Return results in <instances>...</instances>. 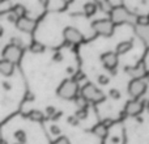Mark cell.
<instances>
[{
  "mask_svg": "<svg viewBox=\"0 0 149 144\" xmlns=\"http://www.w3.org/2000/svg\"><path fill=\"white\" fill-rule=\"evenodd\" d=\"M79 82L74 81L73 79H67L58 87L56 93L63 100H74L79 94Z\"/></svg>",
  "mask_w": 149,
  "mask_h": 144,
  "instance_id": "cell-1",
  "label": "cell"
},
{
  "mask_svg": "<svg viewBox=\"0 0 149 144\" xmlns=\"http://www.w3.org/2000/svg\"><path fill=\"white\" fill-rule=\"evenodd\" d=\"M80 93H81V97L84 98L86 102H93V103H98L102 102L105 100V94L101 89H98L94 84L92 82H88L84 87L80 89Z\"/></svg>",
  "mask_w": 149,
  "mask_h": 144,
  "instance_id": "cell-2",
  "label": "cell"
},
{
  "mask_svg": "<svg viewBox=\"0 0 149 144\" xmlns=\"http://www.w3.org/2000/svg\"><path fill=\"white\" fill-rule=\"evenodd\" d=\"M92 28L98 36H103V37H110L114 33V22L110 18H100V20L93 21Z\"/></svg>",
  "mask_w": 149,
  "mask_h": 144,
  "instance_id": "cell-3",
  "label": "cell"
},
{
  "mask_svg": "<svg viewBox=\"0 0 149 144\" xmlns=\"http://www.w3.org/2000/svg\"><path fill=\"white\" fill-rule=\"evenodd\" d=\"M110 20L115 24H123V22H131L134 21V16L128 12L124 7H115L110 10Z\"/></svg>",
  "mask_w": 149,
  "mask_h": 144,
  "instance_id": "cell-4",
  "label": "cell"
},
{
  "mask_svg": "<svg viewBox=\"0 0 149 144\" xmlns=\"http://www.w3.org/2000/svg\"><path fill=\"white\" fill-rule=\"evenodd\" d=\"M21 58H22V47H18V46L9 43L3 50V59L8 60V62L13 63V64L20 63Z\"/></svg>",
  "mask_w": 149,
  "mask_h": 144,
  "instance_id": "cell-5",
  "label": "cell"
},
{
  "mask_svg": "<svg viewBox=\"0 0 149 144\" xmlns=\"http://www.w3.org/2000/svg\"><path fill=\"white\" fill-rule=\"evenodd\" d=\"M147 92V82L143 79H132L128 84V93L135 100L140 98Z\"/></svg>",
  "mask_w": 149,
  "mask_h": 144,
  "instance_id": "cell-6",
  "label": "cell"
},
{
  "mask_svg": "<svg viewBox=\"0 0 149 144\" xmlns=\"http://www.w3.org/2000/svg\"><path fill=\"white\" fill-rule=\"evenodd\" d=\"M63 37H64V39L68 43H72V45L81 43L82 39H84V36L81 34V31L77 30L76 28H72V26H67L63 30Z\"/></svg>",
  "mask_w": 149,
  "mask_h": 144,
  "instance_id": "cell-7",
  "label": "cell"
},
{
  "mask_svg": "<svg viewBox=\"0 0 149 144\" xmlns=\"http://www.w3.org/2000/svg\"><path fill=\"white\" fill-rule=\"evenodd\" d=\"M16 26H17L18 30L24 31V33H33L37 28V22L36 20L33 18H29V17H21V18H17L16 21Z\"/></svg>",
  "mask_w": 149,
  "mask_h": 144,
  "instance_id": "cell-8",
  "label": "cell"
},
{
  "mask_svg": "<svg viewBox=\"0 0 149 144\" xmlns=\"http://www.w3.org/2000/svg\"><path fill=\"white\" fill-rule=\"evenodd\" d=\"M101 62H102L103 67L106 70H115L116 66H118V55L116 52H113V51H107V52H103L101 55Z\"/></svg>",
  "mask_w": 149,
  "mask_h": 144,
  "instance_id": "cell-9",
  "label": "cell"
},
{
  "mask_svg": "<svg viewBox=\"0 0 149 144\" xmlns=\"http://www.w3.org/2000/svg\"><path fill=\"white\" fill-rule=\"evenodd\" d=\"M126 113L131 117H136L144 110V103L139 100H131L126 103V108H124Z\"/></svg>",
  "mask_w": 149,
  "mask_h": 144,
  "instance_id": "cell-10",
  "label": "cell"
},
{
  "mask_svg": "<svg viewBox=\"0 0 149 144\" xmlns=\"http://www.w3.org/2000/svg\"><path fill=\"white\" fill-rule=\"evenodd\" d=\"M15 72V64L5 59L0 60V73L3 76H10V75Z\"/></svg>",
  "mask_w": 149,
  "mask_h": 144,
  "instance_id": "cell-11",
  "label": "cell"
},
{
  "mask_svg": "<svg viewBox=\"0 0 149 144\" xmlns=\"http://www.w3.org/2000/svg\"><path fill=\"white\" fill-rule=\"evenodd\" d=\"M132 49V42L131 41H123V42H119L116 45V55H123L127 54L130 50Z\"/></svg>",
  "mask_w": 149,
  "mask_h": 144,
  "instance_id": "cell-12",
  "label": "cell"
},
{
  "mask_svg": "<svg viewBox=\"0 0 149 144\" xmlns=\"http://www.w3.org/2000/svg\"><path fill=\"white\" fill-rule=\"evenodd\" d=\"M93 134L97 135L98 138H106V135H107V127H106V124L98 123L97 126H94V129H93Z\"/></svg>",
  "mask_w": 149,
  "mask_h": 144,
  "instance_id": "cell-13",
  "label": "cell"
},
{
  "mask_svg": "<svg viewBox=\"0 0 149 144\" xmlns=\"http://www.w3.org/2000/svg\"><path fill=\"white\" fill-rule=\"evenodd\" d=\"M28 118L33 122H42L45 119V114L39 110H31V111H29Z\"/></svg>",
  "mask_w": 149,
  "mask_h": 144,
  "instance_id": "cell-14",
  "label": "cell"
},
{
  "mask_svg": "<svg viewBox=\"0 0 149 144\" xmlns=\"http://www.w3.org/2000/svg\"><path fill=\"white\" fill-rule=\"evenodd\" d=\"M12 13L16 16L17 18H21V17H25L26 16V8L21 4H16L12 9Z\"/></svg>",
  "mask_w": 149,
  "mask_h": 144,
  "instance_id": "cell-15",
  "label": "cell"
},
{
  "mask_svg": "<svg viewBox=\"0 0 149 144\" xmlns=\"http://www.w3.org/2000/svg\"><path fill=\"white\" fill-rule=\"evenodd\" d=\"M95 12H97V4H95V3H86V4L84 5V13L88 17L93 16Z\"/></svg>",
  "mask_w": 149,
  "mask_h": 144,
  "instance_id": "cell-16",
  "label": "cell"
},
{
  "mask_svg": "<svg viewBox=\"0 0 149 144\" xmlns=\"http://www.w3.org/2000/svg\"><path fill=\"white\" fill-rule=\"evenodd\" d=\"M29 49H30V51L34 52V54H41V52L45 51V45L41 43V42L34 41L33 43L30 45V47H29Z\"/></svg>",
  "mask_w": 149,
  "mask_h": 144,
  "instance_id": "cell-17",
  "label": "cell"
},
{
  "mask_svg": "<svg viewBox=\"0 0 149 144\" xmlns=\"http://www.w3.org/2000/svg\"><path fill=\"white\" fill-rule=\"evenodd\" d=\"M135 21L137 22V25H139L140 28H147V26L149 25V16H147V15L136 16Z\"/></svg>",
  "mask_w": 149,
  "mask_h": 144,
  "instance_id": "cell-18",
  "label": "cell"
},
{
  "mask_svg": "<svg viewBox=\"0 0 149 144\" xmlns=\"http://www.w3.org/2000/svg\"><path fill=\"white\" fill-rule=\"evenodd\" d=\"M95 1V4L97 5H100V8H102L105 12H110L113 8L110 7V1L109 0H94Z\"/></svg>",
  "mask_w": 149,
  "mask_h": 144,
  "instance_id": "cell-19",
  "label": "cell"
},
{
  "mask_svg": "<svg viewBox=\"0 0 149 144\" xmlns=\"http://www.w3.org/2000/svg\"><path fill=\"white\" fill-rule=\"evenodd\" d=\"M15 138L17 139V142L21 143V144H24V143L26 142V134H25V131H22V130H18V131H16L15 132Z\"/></svg>",
  "mask_w": 149,
  "mask_h": 144,
  "instance_id": "cell-20",
  "label": "cell"
},
{
  "mask_svg": "<svg viewBox=\"0 0 149 144\" xmlns=\"http://www.w3.org/2000/svg\"><path fill=\"white\" fill-rule=\"evenodd\" d=\"M74 117H76L77 119H85L88 117V110L86 109H79V110L76 111V114H74Z\"/></svg>",
  "mask_w": 149,
  "mask_h": 144,
  "instance_id": "cell-21",
  "label": "cell"
},
{
  "mask_svg": "<svg viewBox=\"0 0 149 144\" xmlns=\"http://www.w3.org/2000/svg\"><path fill=\"white\" fill-rule=\"evenodd\" d=\"M74 100H76V103H77V106H80V109H86V105H88V102L84 100V98L81 97V96H77L76 98H74Z\"/></svg>",
  "mask_w": 149,
  "mask_h": 144,
  "instance_id": "cell-22",
  "label": "cell"
},
{
  "mask_svg": "<svg viewBox=\"0 0 149 144\" xmlns=\"http://www.w3.org/2000/svg\"><path fill=\"white\" fill-rule=\"evenodd\" d=\"M52 144H71V143H70V140H68L65 136H59L56 140H54V142H52Z\"/></svg>",
  "mask_w": 149,
  "mask_h": 144,
  "instance_id": "cell-23",
  "label": "cell"
},
{
  "mask_svg": "<svg viewBox=\"0 0 149 144\" xmlns=\"http://www.w3.org/2000/svg\"><path fill=\"white\" fill-rule=\"evenodd\" d=\"M109 81H110V79H109L107 76H105V75H100V76H98V82H100V84L106 85V84H109Z\"/></svg>",
  "mask_w": 149,
  "mask_h": 144,
  "instance_id": "cell-24",
  "label": "cell"
},
{
  "mask_svg": "<svg viewBox=\"0 0 149 144\" xmlns=\"http://www.w3.org/2000/svg\"><path fill=\"white\" fill-rule=\"evenodd\" d=\"M110 97L114 98V100H119L120 98V92L116 89H111L110 90Z\"/></svg>",
  "mask_w": 149,
  "mask_h": 144,
  "instance_id": "cell-25",
  "label": "cell"
},
{
  "mask_svg": "<svg viewBox=\"0 0 149 144\" xmlns=\"http://www.w3.org/2000/svg\"><path fill=\"white\" fill-rule=\"evenodd\" d=\"M50 131H51L52 135H59L60 134V129L58 126H51L50 127Z\"/></svg>",
  "mask_w": 149,
  "mask_h": 144,
  "instance_id": "cell-26",
  "label": "cell"
},
{
  "mask_svg": "<svg viewBox=\"0 0 149 144\" xmlns=\"http://www.w3.org/2000/svg\"><path fill=\"white\" fill-rule=\"evenodd\" d=\"M10 43H12V45H15V46L22 47V42H21V39H18V38H12V41H10Z\"/></svg>",
  "mask_w": 149,
  "mask_h": 144,
  "instance_id": "cell-27",
  "label": "cell"
},
{
  "mask_svg": "<svg viewBox=\"0 0 149 144\" xmlns=\"http://www.w3.org/2000/svg\"><path fill=\"white\" fill-rule=\"evenodd\" d=\"M68 122H70L71 124H77L79 123V119H77L76 117H70V118H68Z\"/></svg>",
  "mask_w": 149,
  "mask_h": 144,
  "instance_id": "cell-28",
  "label": "cell"
},
{
  "mask_svg": "<svg viewBox=\"0 0 149 144\" xmlns=\"http://www.w3.org/2000/svg\"><path fill=\"white\" fill-rule=\"evenodd\" d=\"M46 111H47V114H49L50 117H52L54 115V113H55V109L52 108V106H49V108L46 109Z\"/></svg>",
  "mask_w": 149,
  "mask_h": 144,
  "instance_id": "cell-29",
  "label": "cell"
},
{
  "mask_svg": "<svg viewBox=\"0 0 149 144\" xmlns=\"http://www.w3.org/2000/svg\"><path fill=\"white\" fill-rule=\"evenodd\" d=\"M62 59H63L62 54H55V55H54V60H58V62H60Z\"/></svg>",
  "mask_w": 149,
  "mask_h": 144,
  "instance_id": "cell-30",
  "label": "cell"
},
{
  "mask_svg": "<svg viewBox=\"0 0 149 144\" xmlns=\"http://www.w3.org/2000/svg\"><path fill=\"white\" fill-rule=\"evenodd\" d=\"M39 3H41V4L43 5V7H46V5L49 4V0H39Z\"/></svg>",
  "mask_w": 149,
  "mask_h": 144,
  "instance_id": "cell-31",
  "label": "cell"
},
{
  "mask_svg": "<svg viewBox=\"0 0 149 144\" xmlns=\"http://www.w3.org/2000/svg\"><path fill=\"white\" fill-rule=\"evenodd\" d=\"M144 76H145V77H147V80H148V81H149V71H147V72H145V75H144Z\"/></svg>",
  "mask_w": 149,
  "mask_h": 144,
  "instance_id": "cell-32",
  "label": "cell"
},
{
  "mask_svg": "<svg viewBox=\"0 0 149 144\" xmlns=\"http://www.w3.org/2000/svg\"><path fill=\"white\" fill-rule=\"evenodd\" d=\"M63 1H64V3H65V4H70V3H72V1H73V0H63Z\"/></svg>",
  "mask_w": 149,
  "mask_h": 144,
  "instance_id": "cell-33",
  "label": "cell"
},
{
  "mask_svg": "<svg viewBox=\"0 0 149 144\" xmlns=\"http://www.w3.org/2000/svg\"><path fill=\"white\" fill-rule=\"evenodd\" d=\"M1 34H3V28L0 26V36H1Z\"/></svg>",
  "mask_w": 149,
  "mask_h": 144,
  "instance_id": "cell-34",
  "label": "cell"
},
{
  "mask_svg": "<svg viewBox=\"0 0 149 144\" xmlns=\"http://www.w3.org/2000/svg\"><path fill=\"white\" fill-rule=\"evenodd\" d=\"M16 144H21V143H16Z\"/></svg>",
  "mask_w": 149,
  "mask_h": 144,
  "instance_id": "cell-35",
  "label": "cell"
}]
</instances>
